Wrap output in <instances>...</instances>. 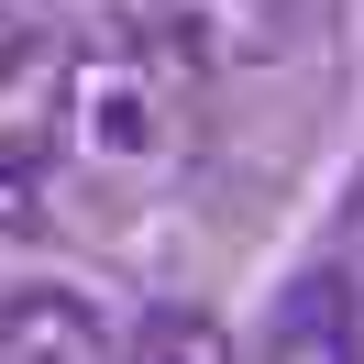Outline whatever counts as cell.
Masks as SVG:
<instances>
[{
    "instance_id": "obj_4",
    "label": "cell",
    "mask_w": 364,
    "mask_h": 364,
    "mask_svg": "<svg viewBox=\"0 0 364 364\" xmlns=\"http://www.w3.org/2000/svg\"><path fill=\"white\" fill-rule=\"evenodd\" d=\"M122 364H232V331L210 309H144L133 342H122Z\"/></svg>"
},
{
    "instance_id": "obj_2",
    "label": "cell",
    "mask_w": 364,
    "mask_h": 364,
    "mask_svg": "<svg viewBox=\"0 0 364 364\" xmlns=\"http://www.w3.org/2000/svg\"><path fill=\"white\" fill-rule=\"evenodd\" d=\"M309 11L320 0H166V23H177L210 67H265V55H287Z\"/></svg>"
},
{
    "instance_id": "obj_1",
    "label": "cell",
    "mask_w": 364,
    "mask_h": 364,
    "mask_svg": "<svg viewBox=\"0 0 364 364\" xmlns=\"http://www.w3.org/2000/svg\"><path fill=\"white\" fill-rule=\"evenodd\" d=\"M210 133V55L166 23V0L144 23H100L55 77V144L89 166L100 188H166L199 166Z\"/></svg>"
},
{
    "instance_id": "obj_5",
    "label": "cell",
    "mask_w": 364,
    "mask_h": 364,
    "mask_svg": "<svg viewBox=\"0 0 364 364\" xmlns=\"http://www.w3.org/2000/svg\"><path fill=\"white\" fill-rule=\"evenodd\" d=\"M45 23H33L23 0H0V100H23V89H45Z\"/></svg>"
},
{
    "instance_id": "obj_3",
    "label": "cell",
    "mask_w": 364,
    "mask_h": 364,
    "mask_svg": "<svg viewBox=\"0 0 364 364\" xmlns=\"http://www.w3.org/2000/svg\"><path fill=\"white\" fill-rule=\"evenodd\" d=\"M0 364H111V331H100L89 298L33 287V298L0 309Z\"/></svg>"
}]
</instances>
